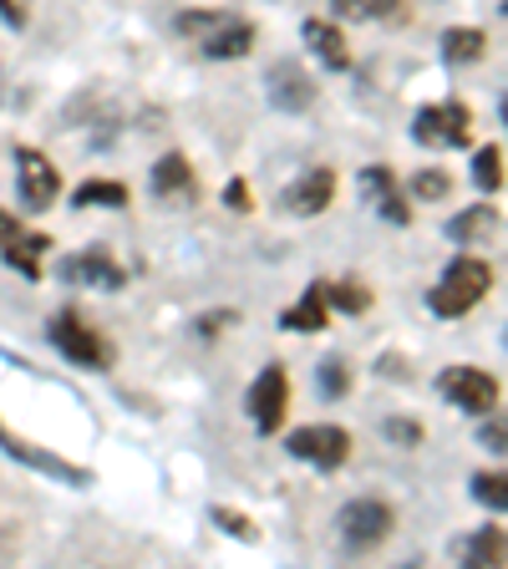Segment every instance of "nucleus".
<instances>
[{"instance_id": "obj_12", "label": "nucleus", "mask_w": 508, "mask_h": 569, "mask_svg": "<svg viewBox=\"0 0 508 569\" xmlns=\"http://www.w3.org/2000/svg\"><path fill=\"white\" fill-rule=\"evenodd\" d=\"M270 102L280 107V112H310L316 107V77H306V67H296V61H280V67H270Z\"/></svg>"}, {"instance_id": "obj_28", "label": "nucleus", "mask_w": 508, "mask_h": 569, "mask_svg": "<svg viewBox=\"0 0 508 569\" xmlns=\"http://www.w3.org/2000/svg\"><path fill=\"white\" fill-rule=\"evenodd\" d=\"M508 478L504 473H478L474 478V498L478 503H484V509H494V513H504L508 509Z\"/></svg>"}, {"instance_id": "obj_25", "label": "nucleus", "mask_w": 508, "mask_h": 569, "mask_svg": "<svg viewBox=\"0 0 508 569\" xmlns=\"http://www.w3.org/2000/svg\"><path fill=\"white\" fill-rule=\"evenodd\" d=\"M229 16H235V11H183V16L173 21V31H178V36H193V41H203V36H213L219 26L229 21Z\"/></svg>"}, {"instance_id": "obj_22", "label": "nucleus", "mask_w": 508, "mask_h": 569, "mask_svg": "<svg viewBox=\"0 0 508 569\" xmlns=\"http://www.w3.org/2000/svg\"><path fill=\"white\" fill-rule=\"evenodd\" d=\"M474 183H478L484 193H498V189H504V148H498V142L478 148V158H474Z\"/></svg>"}, {"instance_id": "obj_24", "label": "nucleus", "mask_w": 508, "mask_h": 569, "mask_svg": "<svg viewBox=\"0 0 508 569\" xmlns=\"http://www.w3.org/2000/svg\"><path fill=\"white\" fill-rule=\"evenodd\" d=\"M412 199H422V203H438V199H452V178L442 173V168H422V173H412Z\"/></svg>"}, {"instance_id": "obj_14", "label": "nucleus", "mask_w": 508, "mask_h": 569, "mask_svg": "<svg viewBox=\"0 0 508 569\" xmlns=\"http://www.w3.org/2000/svg\"><path fill=\"white\" fill-rule=\"evenodd\" d=\"M199 47H203V57H209V61H239V57H249V51H255V26H249L245 16H229V21L219 26L213 36H203Z\"/></svg>"}, {"instance_id": "obj_9", "label": "nucleus", "mask_w": 508, "mask_h": 569, "mask_svg": "<svg viewBox=\"0 0 508 569\" xmlns=\"http://www.w3.org/2000/svg\"><path fill=\"white\" fill-rule=\"evenodd\" d=\"M0 448L11 452L16 462H26V468H36V473H47V478H57V483H67V488H87V483H92V473H87V468H77V462L57 458V452H47V448H31V442L16 438L6 422H0Z\"/></svg>"}, {"instance_id": "obj_29", "label": "nucleus", "mask_w": 508, "mask_h": 569, "mask_svg": "<svg viewBox=\"0 0 508 569\" xmlns=\"http://www.w3.org/2000/svg\"><path fill=\"white\" fill-rule=\"evenodd\" d=\"M316 387L326 391V397H346V387H351V371H346V361L341 356H331V361H320V371H316Z\"/></svg>"}, {"instance_id": "obj_4", "label": "nucleus", "mask_w": 508, "mask_h": 569, "mask_svg": "<svg viewBox=\"0 0 508 569\" xmlns=\"http://www.w3.org/2000/svg\"><path fill=\"white\" fill-rule=\"evenodd\" d=\"M412 138L422 148H468L474 138V112L452 97V102H432L412 118Z\"/></svg>"}, {"instance_id": "obj_16", "label": "nucleus", "mask_w": 508, "mask_h": 569, "mask_svg": "<svg viewBox=\"0 0 508 569\" xmlns=\"http://www.w3.org/2000/svg\"><path fill=\"white\" fill-rule=\"evenodd\" d=\"M326 320H331V296H326V280H316L296 306L280 316L285 331H326Z\"/></svg>"}, {"instance_id": "obj_8", "label": "nucleus", "mask_w": 508, "mask_h": 569, "mask_svg": "<svg viewBox=\"0 0 508 569\" xmlns=\"http://www.w3.org/2000/svg\"><path fill=\"white\" fill-rule=\"evenodd\" d=\"M16 183H21V203L26 209H51L61 193V173L47 153H36V148H21L16 153Z\"/></svg>"}, {"instance_id": "obj_31", "label": "nucleus", "mask_w": 508, "mask_h": 569, "mask_svg": "<svg viewBox=\"0 0 508 569\" xmlns=\"http://www.w3.org/2000/svg\"><path fill=\"white\" fill-rule=\"evenodd\" d=\"M397 189V178L387 173V168H367L361 173V193H371V199H381V193H391Z\"/></svg>"}, {"instance_id": "obj_13", "label": "nucleus", "mask_w": 508, "mask_h": 569, "mask_svg": "<svg viewBox=\"0 0 508 569\" xmlns=\"http://www.w3.org/2000/svg\"><path fill=\"white\" fill-rule=\"evenodd\" d=\"M153 193L158 199H168V203H189L193 193H199V178H193V168H189V158L183 153H163L153 163Z\"/></svg>"}, {"instance_id": "obj_35", "label": "nucleus", "mask_w": 508, "mask_h": 569, "mask_svg": "<svg viewBox=\"0 0 508 569\" xmlns=\"http://www.w3.org/2000/svg\"><path fill=\"white\" fill-rule=\"evenodd\" d=\"M478 442H484L488 452H504V448H508V442H504V422H498V417H494V422H488L484 432H478Z\"/></svg>"}, {"instance_id": "obj_7", "label": "nucleus", "mask_w": 508, "mask_h": 569, "mask_svg": "<svg viewBox=\"0 0 508 569\" xmlns=\"http://www.w3.org/2000/svg\"><path fill=\"white\" fill-rule=\"evenodd\" d=\"M438 391L448 397L452 407H462V412H478L488 417L498 407V377H488V371H474V367H448L438 377Z\"/></svg>"}, {"instance_id": "obj_33", "label": "nucleus", "mask_w": 508, "mask_h": 569, "mask_svg": "<svg viewBox=\"0 0 508 569\" xmlns=\"http://www.w3.org/2000/svg\"><path fill=\"white\" fill-rule=\"evenodd\" d=\"M26 16H31L26 11V0H0V21L11 26V31H26Z\"/></svg>"}, {"instance_id": "obj_32", "label": "nucleus", "mask_w": 508, "mask_h": 569, "mask_svg": "<svg viewBox=\"0 0 508 569\" xmlns=\"http://www.w3.org/2000/svg\"><path fill=\"white\" fill-rule=\"evenodd\" d=\"M377 209H381V219H391V224H407V219H412V209H407L402 203V193L391 189V193H381L377 199Z\"/></svg>"}, {"instance_id": "obj_11", "label": "nucleus", "mask_w": 508, "mask_h": 569, "mask_svg": "<svg viewBox=\"0 0 508 569\" xmlns=\"http://www.w3.org/2000/svg\"><path fill=\"white\" fill-rule=\"evenodd\" d=\"M336 199V168H310V173H300L290 189H285V209L300 213V219H316V213H326Z\"/></svg>"}, {"instance_id": "obj_34", "label": "nucleus", "mask_w": 508, "mask_h": 569, "mask_svg": "<svg viewBox=\"0 0 508 569\" xmlns=\"http://www.w3.org/2000/svg\"><path fill=\"white\" fill-rule=\"evenodd\" d=\"M225 203L235 213H249V203H255V199H249V183H245V178H235V183L225 189Z\"/></svg>"}, {"instance_id": "obj_19", "label": "nucleus", "mask_w": 508, "mask_h": 569, "mask_svg": "<svg viewBox=\"0 0 508 569\" xmlns=\"http://www.w3.org/2000/svg\"><path fill=\"white\" fill-rule=\"evenodd\" d=\"M488 51V36L478 31V26H452V31H442V61L448 67H468V61H478Z\"/></svg>"}, {"instance_id": "obj_20", "label": "nucleus", "mask_w": 508, "mask_h": 569, "mask_svg": "<svg viewBox=\"0 0 508 569\" xmlns=\"http://www.w3.org/2000/svg\"><path fill=\"white\" fill-rule=\"evenodd\" d=\"M77 209H128V183H118V178H87V183H77Z\"/></svg>"}, {"instance_id": "obj_3", "label": "nucleus", "mask_w": 508, "mask_h": 569, "mask_svg": "<svg viewBox=\"0 0 508 569\" xmlns=\"http://www.w3.org/2000/svg\"><path fill=\"white\" fill-rule=\"evenodd\" d=\"M51 346H57L67 361L87 367V371H107V367H112V346H107L92 326H82V316H77V310H57V316H51Z\"/></svg>"}, {"instance_id": "obj_18", "label": "nucleus", "mask_w": 508, "mask_h": 569, "mask_svg": "<svg viewBox=\"0 0 508 569\" xmlns=\"http://www.w3.org/2000/svg\"><path fill=\"white\" fill-rule=\"evenodd\" d=\"M498 209H488V203H478V209H462L458 219L448 224V239L452 244H478V239H488V234H498Z\"/></svg>"}, {"instance_id": "obj_26", "label": "nucleus", "mask_w": 508, "mask_h": 569, "mask_svg": "<svg viewBox=\"0 0 508 569\" xmlns=\"http://www.w3.org/2000/svg\"><path fill=\"white\" fill-rule=\"evenodd\" d=\"M331 6L346 21H381V16H391L402 0H331Z\"/></svg>"}, {"instance_id": "obj_17", "label": "nucleus", "mask_w": 508, "mask_h": 569, "mask_svg": "<svg viewBox=\"0 0 508 569\" xmlns=\"http://www.w3.org/2000/svg\"><path fill=\"white\" fill-rule=\"evenodd\" d=\"M508 555V539H504V523H484V529L462 545V565H478V569H498Z\"/></svg>"}, {"instance_id": "obj_5", "label": "nucleus", "mask_w": 508, "mask_h": 569, "mask_svg": "<svg viewBox=\"0 0 508 569\" xmlns=\"http://www.w3.org/2000/svg\"><path fill=\"white\" fill-rule=\"evenodd\" d=\"M285 448L296 452L300 462H316L320 473H336L346 458H351V432L336 422H310V427H296Z\"/></svg>"}, {"instance_id": "obj_27", "label": "nucleus", "mask_w": 508, "mask_h": 569, "mask_svg": "<svg viewBox=\"0 0 508 569\" xmlns=\"http://www.w3.org/2000/svg\"><path fill=\"white\" fill-rule=\"evenodd\" d=\"M326 296H331V306H341L346 316H361V310L371 306V290H361L356 280H336V284H326Z\"/></svg>"}, {"instance_id": "obj_36", "label": "nucleus", "mask_w": 508, "mask_h": 569, "mask_svg": "<svg viewBox=\"0 0 508 569\" xmlns=\"http://www.w3.org/2000/svg\"><path fill=\"white\" fill-rule=\"evenodd\" d=\"M16 234H21V224H16V213H6V209H0V244H11Z\"/></svg>"}, {"instance_id": "obj_2", "label": "nucleus", "mask_w": 508, "mask_h": 569, "mask_svg": "<svg viewBox=\"0 0 508 569\" xmlns=\"http://www.w3.org/2000/svg\"><path fill=\"white\" fill-rule=\"evenodd\" d=\"M391 523H397V513H391L381 498H351V503L336 513L341 545L351 549V555H367V549L387 545V539H391Z\"/></svg>"}, {"instance_id": "obj_1", "label": "nucleus", "mask_w": 508, "mask_h": 569, "mask_svg": "<svg viewBox=\"0 0 508 569\" xmlns=\"http://www.w3.org/2000/svg\"><path fill=\"white\" fill-rule=\"evenodd\" d=\"M488 290H494V264L462 254V260H452L448 274L427 290V310H432L438 320H458V316H468Z\"/></svg>"}, {"instance_id": "obj_21", "label": "nucleus", "mask_w": 508, "mask_h": 569, "mask_svg": "<svg viewBox=\"0 0 508 569\" xmlns=\"http://www.w3.org/2000/svg\"><path fill=\"white\" fill-rule=\"evenodd\" d=\"M47 244H51L47 234H16L11 244H0V260L16 264L26 280H41V249H47Z\"/></svg>"}, {"instance_id": "obj_10", "label": "nucleus", "mask_w": 508, "mask_h": 569, "mask_svg": "<svg viewBox=\"0 0 508 569\" xmlns=\"http://www.w3.org/2000/svg\"><path fill=\"white\" fill-rule=\"evenodd\" d=\"M61 280L71 284H92V290H122L128 284V270H122L107 249H87V254H71L61 260Z\"/></svg>"}, {"instance_id": "obj_30", "label": "nucleus", "mask_w": 508, "mask_h": 569, "mask_svg": "<svg viewBox=\"0 0 508 569\" xmlns=\"http://www.w3.org/2000/svg\"><path fill=\"white\" fill-rule=\"evenodd\" d=\"M387 438L397 442V448H417V442H422V422H412V417H387Z\"/></svg>"}, {"instance_id": "obj_23", "label": "nucleus", "mask_w": 508, "mask_h": 569, "mask_svg": "<svg viewBox=\"0 0 508 569\" xmlns=\"http://www.w3.org/2000/svg\"><path fill=\"white\" fill-rule=\"evenodd\" d=\"M209 519L219 523V529H225L229 539H245V545H260V529H255V519H249V513L225 509V503H213V509H209Z\"/></svg>"}, {"instance_id": "obj_15", "label": "nucleus", "mask_w": 508, "mask_h": 569, "mask_svg": "<svg viewBox=\"0 0 508 569\" xmlns=\"http://www.w3.org/2000/svg\"><path fill=\"white\" fill-rule=\"evenodd\" d=\"M300 36H306L310 57H316V61H326V67H331V71H346V67H351V51H346V36H341V26H331V21H320V16H310V21L300 26Z\"/></svg>"}, {"instance_id": "obj_6", "label": "nucleus", "mask_w": 508, "mask_h": 569, "mask_svg": "<svg viewBox=\"0 0 508 569\" xmlns=\"http://www.w3.org/2000/svg\"><path fill=\"white\" fill-rule=\"evenodd\" d=\"M249 417H255V432H265V438H275L285 427V407H290V377H285V367H265L260 377H255V387H249Z\"/></svg>"}]
</instances>
